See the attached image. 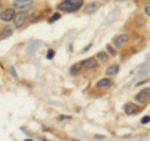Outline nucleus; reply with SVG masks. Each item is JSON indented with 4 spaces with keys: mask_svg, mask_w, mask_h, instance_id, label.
I'll list each match as a JSON object with an SVG mask.
<instances>
[{
    "mask_svg": "<svg viewBox=\"0 0 150 141\" xmlns=\"http://www.w3.org/2000/svg\"><path fill=\"white\" fill-rule=\"evenodd\" d=\"M33 4L34 1L33 0H15V1L13 3V8L15 9V10H29L31 9Z\"/></svg>",
    "mask_w": 150,
    "mask_h": 141,
    "instance_id": "1",
    "label": "nucleus"
},
{
    "mask_svg": "<svg viewBox=\"0 0 150 141\" xmlns=\"http://www.w3.org/2000/svg\"><path fill=\"white\" fill-rule=\"evenodd\" d=\"M26 18H28V14L26 11H20V13H18L15 14V16H14V25H15V27H21L23 25H24V23L26 20Z\"/></svg>",
    "mask_w": 150,
    "mask_h": 141,
    "instance_id": "2",
    "label": "nucleus"
},
{
    "mask_svg": "<svg viewBox=\"0 0 150 141\" xmlns=\"http://www.w3.org/2000/svg\"><path fill=\"white\" fill-rule=\"evenodd\" d=\"M129 41V35H126V34H121V35H118V36H115L114 37V45H115V48H123V46L128 43Z\"/></svg>",
    "mask_w": 150,
    "mask_h": 141,
    "instance_id": "3",
    "label": "nucleus"
},
{
    "mask_svg": "<svg viewBox=\"0 0 150 141\" xmlns=\"http://www.w3.org/2000/svg\"><path fill=\"white\" fill-rule=\"evenodd\" d=\"M15 16V10L14 9H6L5 11L0 13V20L3 21H11Z\"/></svg>",
    "mask_w": 150,
    "mask_h": 141,
    "instance_id": "4",
    "label": "nucleus"
},
{
    "mask_svg": "<svg viewBox=\"0 0 150 141\" xmlns=\"http://www.w3.org/2000/svg\"><path fill=\"white\" fill-rule=\"evenodd\" d=\"M149 99V89H145V90H142L137 94L135 96V100H137L139 104H145Z\"/></svg>",
    "mask_w": 150,
    "mask_h": 141,
    "instance_id": "5",
    "label": "nucleus"
},
{
    "mask_svg": "<svg viewBox=\"0 0 150 141\" xmlns=\"http://www.w3.org/2000/svg\"><path fill=\"white\" fill-rule=\"evenodd\" d=\"M58 8H59V10L67 11V13H73V11H75V8L68 1V0H65V1H63V3H60Z\"/></svg>",
    "mask_w": 150,
    "mask_h": 141,
    "instance_id": "6",
    "label": "nucleus"
},
{
    "mask_svg": "<svg viewBox=\"0 0 150 141\" xmlns=\"http://www.w3.org/2000/svg\"><path fill=\"white\" fill-rule=\"evenodd\" d=\"M124 110L128 115H134L137 114V112H139V107L135 105V104H131V102H128L125 106H124Z\"/></svg>",
    "mask_w": 150,
    "mask_h": 141,
    "instance_id": "7",
    "label": "nucleus"
},
{
    "mask_svg": "<svg viewBox=\"0 0 150 141\" xmlns=\"http://www.w3.org/2000/svg\"><path fill=\"white\" fill-rule=\"evenodd\" d=\"M112 85V80L110 79H101L98 81L96 84V87L98 89H108V87H110Z\"/></svg>",
    "mask_w": 150,
    "mask_h": 141,
    "instance_id": "8",
    "label": "nucleus"
},
{
    "mask_svg": "<svg viewBox=\"0 0 150 141\" xmlns=\"http://www.w3.org/2000/svg\"><path fill=\"white\" fill-rule=\"evenodd\" d=\"M81 64H83V68H86V69H94V68L98 66L95 58H90L88 60H84V61H81Z\"/></svg>",
    "mask_w": 150,
    "mask_h": 141,
    "instance_id": "9",
    "label": "nucleus"
},
{
    "mask_svg": "<svg viewBox=\"0 0 150 141\" xmlns=\"http://www.w3.org/2000/svg\"><path fill=\"white\" fill-rule=\"evenodd\" d=\"M118 71H119L118 65H110V66L105 70V74L108 75V76H115V75L118 74Z\"/></svg>",
    "mask_w": 150,
    "mask_h": 141,
    "instance_id": "10",
    "label": "nucleus"
},
{
    "mask_svg": "<svg viewBox=\"0 0 150 141\" xmlns=\"http://www.w3.org/2000/svg\"><path fill=\"white\" fill-rule=\"evenodd\" d=\"M96 8H98V5L95 3H89L84 6V13L85 14H93V13H95Z\"/></svg>",
    "mask_w": 150,
    "mask_h": 141,
    "instance_id": "11",
    "label": "nucleus"
},
{
    "mask_svg": "<svg viewBox=\"0 0 150 141\" xmlns=\"http://www.w3.org/2000/svg\"><path fill=\"white\" fill-rule=\"evenodd\" d=\"M83 69V64L81 63H76V64H74L71 68H70V74L71 75H75V74H78L80 70Z\"/></svg>",
    "mask_w": 150,
    "mask_h": 141,
    "instance_id": "12",
    "label": "nucleus"
},
{
    "mask_svg": "<svg viewBox=\"0 0 150 141\" xmlns=\"http://www.w3.org/2000/svg\"><path fill=\"white\" fill-rule=\"evenodd\" d=\"M10 35H13V27H10V26L4 27L3 31H1V34H0V36H1L3 39H5V37H9Z\"/></svg>",
    "mask_w": 150,
    "mask_h": 141,
    "instance_id": "13",
    "label": "nucleus"
},
{
    "mask_svg": "<svg viewBox=\"0 0 150 141\" xmlns=\"http://www.w3.org/2000/svg\"><path fill=\"white\" fill-rule=\"evenodd\" d=\"M68 1L75 8V10H78V9L83 6V0H68Z\"/></svg>",
    "mask_w": 150,
    "mask_h": 141,
    "instance_id": "14",
    "label": "nucleus"
},
{
    "mask_svg": "<svg viewBox=\"0 0 150 141\" xmlns=\"http://www.w3.org/2000/svg\"><path fill=\"white\" fill-rule=\"evenodd\" d=\"M96 59L100 60V61H106V60H108V55H106L105 51H100V53L96 54Z\"/></svg>",
    "mask_w": 150,
    "mask_h": 141,
    "instance_id": "15",
    "label": "nucleus"
},
{
    "mask_svg": "<svg viewBox=\"0 0 150 141\" xmlns=\"http://www.w3.org/2000/svg\"><path fill=\"white\" fill-rule=\"evenodd\" d=\"M58 19H60V14H54V15L51 16V19H50V23H54L55 20H58Z\"/></svg>",
    "mask_w": 150,
    "mask_h": 141,
    "instance_id": "16",
    "label": "nucleus"
},
{
    "mask_svg": "<svg viewBox=\"0 0 150 141\" xmlns=\"http://www.w3.org/2000/svg\"><path fill=\"white\" fill-rule=\"evenodd\" d=\"M54 53H55L54 50H49V51H48V55H46V58H48V59H53Z\"/></svg>",
    "mask_w": 150,
    "mask_h": 141,
    "instance_id": "17",
    "label": "nucleus"
},
{
    "mask_svg": "<svg viewBox=\"0 0 150 141\" xmlns=\"http://www.w3.org/2000/svg\"><path fill=\"white\" fill-rule=\"evenodd\" d=\"M149 120H150V117H149V116H144L143 119H142V124H148V123H149Z\"/></svg>",
    "mask_w": 150,
    "mask_h": 141,
    "instance_id": "18",
    "label": "nucleus"
},
{
    "mask_svg": "<svg viewBox=\"0 0 150 141\" xmlns=\"http://www.w3.org/2000/svg\"><path fill=\"white\" fill-rule=\"evenodd\" d=\"M106 49H108V50H109V53H110V55H115V51H114V50H112V49H111V46H110V45H106Z\"/></svg>",
    "mask_w": 150,
    "mask_h": 141,
    "instance_id": "19",
    "label": "nucleus"
},
{
    "mask_svg": "<svg viewBox=\"0 0 150 141\" xmlns=\"http://www.w3.org/2000/svg\"><path fill=\"white\" fill-rule=\"evenodd\" d=\"M149 10H150V6H149V5H146V6H145V14H146L148 16L150 15V11H149Z\"/></svg>",
    "mask_w": 150,
    "mask_h": 141,
    "instance_id": "20",
    "label": "nucleus"
},
{
    "mask_svg": "<svg viewBox=\"0 0 150 141\" xmlns=\"http://www.w3.org/2000/svg\"><path fill=\"white\" fill-rule=\"evenodd\" d=\"M1 9H3V3H1V0H0V11H1Z\"/></svg>",
    "mask_w": 150,
    "mask_h": 141,
    "instance_id": "21",
    "label": "nucleus"
},
{
    "mask_svg": "<svg viewBox=\"0 0 150 141\" xmlns=\"http://www.w3.org/2000/svg\"><path fill=\"white\" fill-rule=\"evenodd\" d=\"M116 1H124V0H116Z\"/></svg>",
    "mask_w": 150,
    "mask_h": 141,
    "instance_id": "22",
    "label": "nucleus"
}]
</instances>
